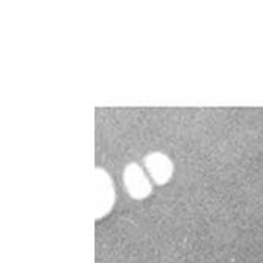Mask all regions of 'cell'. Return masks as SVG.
<instances>
[{"instance_id": "obj_1", "label": "cell", "mask_w": 263, "mask_h": 263, "mask_svg": "<svg viewBox=\"0 0 263 263\" xmlns=\"http://www.w3.org/2000/svg\"><path fill=\"white\" fill-rule=\"evenodd\" d=\"M115 203V189L110 175L97 167L95 169V219H103Z\"/></svg>"}, {"instance_id": "obj_2", "label": "cell", "mask_w": 263, "mask_h": 263, "mask_svg": "<svg viewBox=\"0 0 263 263\" xmlns=\"http://www.w3.org/2000/svg\"><path fill=\"white\" fill-rule=\"evenodd\" d=\"M123 180H125L128 194L133 199L142 200L152 194V183L148 181L145 174L142 172V167L137 162H129L125 167Z\"/></svg>"}, {"instance_id": "obj_3", "label": "cell", "mask_w": 263, "mask_h": 263, "mask_svg": "<svg viewBox=\"0 0 263 263\" xmlns=\"http://www.w3.org/2000/svg\"><path fill=\"white\" fill-rule=\"evenodd\" d=\"M145 167L156 184H165L174 175V164L164 153H150L145 156Z\"/></svg>"}]
</instances>
